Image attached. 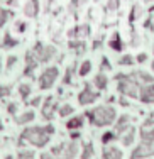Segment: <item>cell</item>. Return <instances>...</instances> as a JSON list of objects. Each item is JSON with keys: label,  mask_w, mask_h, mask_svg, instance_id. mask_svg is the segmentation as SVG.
<instances>
[{"label": "cell", "mask_w": 154, "mask_h": 159, "mask_svg": "<svg viewBox=\"0 0 154 159\" xmlns=\"http://www.w3.org/2000/svg\"><path fill=\"white\" fill-rule=\"evenodd\" d=\"M41 159H63V157H52L51 154H41Z\"/></svg>", "instance_id": "obj_40"}, {"label": "cell", "mask_w": 154, "mask_h": 159, "mask_svg": "<svg viewBox=\"0 0 154 159\" xmlns=\"http://www.w3.org/2000/svg\"><path fill=\"white\" fill-rule=\"evenodd\" d=\"M73 113V107L71 105H63V107H59V117H68V115H71Z\"/></svg>", "instance_id": "obj_26"}, {"label": "cell", "mask_w": 154, "mask_h": 159, "mask_svg": "<svg viewBox=\"0 0 154 159\" xmlns=\"http://www.w3.org/2000/svg\"><path fill=\"white\" fill-rule=\"evenodd\" d=\"M54 110H56V102L52 97H48L46 102H44V107L43 110H41V113H43V117L46 120H51L52 115H54Z\"/></svg>", "instance_id": "obj_11"}, {"label": "cell", "mask_w": 154, "mask_h": 159, "mask_svg": "<svg viewBox=\"0 0 154 159\" xmlns=\"http://www.w3.org/2000/svg\"><path fill=\"white\" fill-rule=\"evenodd\" d=\"M90 34V27L88 25H78V27H75L73 31L70 32V36L73 37V39H83Z\"/></svg>", "instance_id": "obj_14"}, {"label": "cell", "mask_w": 154, "mask_h": 159, "mask_svg": "<svg viewBox=\"0 0 154 159\" xmlns=\"http://www.w3.org/2000/svg\"><path fill=\"white\" fill-rule=\"evenodd\" d=\"M90 71H92V63H90V61H83V63H81V68H80V76H86Z\"/></svg>", "instance_id": "obj_25"}, {"label": "cell", "mask_w": 154, "mask_h": 159, "mask_svg": "<svg viewBox=\"0 0 154 159\" xmlns=\"http://www.w3.org/2000/svg\"><path fill=\"white\" fill-rule=\"evenodd\" d=\"M71 75H73V68H68V71H66V75H65V80H63L66 85H68V83H71Z\"/></svg>", "instance_id": "obj_33"}, {"label": "cell", "mask_w": 154, "mask_h": 159, "mask_svg": "<svg viewBox=\"0 0 154 159\" xmlns=\"http://www.w3.org/2000/svg\"><path fill=\"white\" fill-rule=\"evenodd\" d=\"M2 129H3V125H2V120H0V130H2Z\"/></svg>", "instance_id": "obj_44"}, {"label": "cell", "mask_w": 154, "mask_h": 159, "mask_svg": "<svg viewBox=\"0 0 154 159\" xmlns=\"http://www.w3.org/2000/svg\"><path fill=\"white\" fill-rule=\"evenodd\" d=\"M0 70H2V63H0Z\"/></svg>", "instance_id": "obj_47"}, {"label": "cell", "mask_w": 154, "mask_h": 159, "mask_svg": "<svg viewBox=\"0 0 154 159\" xmlns=\"http://www.w3.org/2000/svg\"><path fill=\"white\" fill-rule=\"evenodd\" d=\"M78 149H80V146H78L76 141H71L68 144H63V159H73L75 156L78 154Z\"/></svg>", "instance_id": "obj_10"}, {"label": "cell", "mask_w": 154, "mask_h": 159, "mask_svg": "<svg viewBox=\"0 0 154 159\" xmlns=\"http://www.w3.org/2000/svg\"><path fill=\"white\" fill-rule=\"evenodd\" d=\"M32 52H34L36 59H37L39 63H48V61H51V59L54 58L56 49L52 48V46H44L43 43H36V46H34V49H32Z\"/></svg>", "instance_id": "obj_6"}, {"label": "cell", "mask_w": 154, "mask_h": 159, "mask_svg": "<svg viewBox=\"0 0 154 159\" xmlns=\"http://www.w3.org/2000/svg\"><path fill=\"white\" fill-rule=\"evenodd\" d=\"M73 2V5H81V3H85L86 0H71Z\"/></svg>", "instance_id": "obj_41"}, {"label": "cell", "mask_w": 154, "mask_h": 159, "mask_svg": "<svg viewBox=\"0 0 154 159\" xmlns=\"http://www.w3.org/2000/svg\"><path fill=\"white\" fill-rule=\"evenodd\" d=\"M151 119H154V112H152V113H151Z\"/></svg>", "instance_id": "obj_45"}, {"label": "cell", "mask_w": 154, "mask_h": 159, "mask_svg": "<svg viewBox=\"0 0 154 159\" xmlns=\"http://www.w3.org/2000/svg\"><path fill=\"white\" fill-rule=\"evenodd\" d=\"M37 12H39V2L37 0H29L24 7V14L27 17H36Z\"/></svg>", "instance_id": "obj_13"}, {"label": "cell", "mask_w": 154, "mask_h": 159, "mask_svg": "<svg viewBox=\"0 0 154 159\" xmlns=\"http://www.w3.org/2000/svg\"><path fill=\"white\" fill-rule=\"evenodd\" d=\"M52 134H54V127L51 124L43 127H27L20 134V142H29L36 147H44L49 142Z\"/></svg>", "instance_id": "obj_2"}, {"label": "cell", "mask_w": 154, "mask_h": 159, "mask_svg": "<svg viewBox=\"0 0 154 159\" xmlns=\"http://www.w3.org/2000/svg\"><path fill=\"white\" fill-rule=\"evenodd\" d=\"M49 2H52V0H49Z\"/></svg>", "instance_id": "obj_50"}, {"label": "cell", "mask_w": 154, "mask_h": 159, "mask_svg": "<svg viewBox=\"0 0 154 159\" xmlns=\"http://www.w3.org/2000/svg\"><path fill=\"white\" fill-rule=\"evenodd\" d=\"M83 125V117H73V119H70L68 122H66V127L70 129V130H76V129H80Z\"/></svg>", "instance_id": "obj_19"}, {"label": "cell", "mask_w": 154, "mask_h": 159, "mask_svg": "<svg viewBox=\"0 0 154 159\" xmlns=\"http://www.w3.org/2000/svg\"><path fill=\"white\" fill-rule=\"evenodd\" d=\"M119 85V92L125 97L130 98H139V90H141V83L136 76V73L130 75H117L115 76Z\"/></svg>", "instance_id": "obj_4"}, {"label": "cell", "mask_w": 154, "mask_h": 159, "mask_svg": "<svg viewBox=\"0 0 154 159\" xmlns=\"http://www.w3.org/2000/svg\"><path fill=\"white\" fill-rule=\"evenodd\" d=\"M39 102H41V98L37 97V98H34V100H32V107H36V105H39Z\"/></svg>", "instance_id": "obj_42"}, {"label": "cell", "mask_w": 154, "mask_h": 159, "mask_svg": "<svg viewBox=\"0 0 154 159\" xmlns=\"http://www.w3.org/2000/svg\"><path fill=\"white\" fill-rule=\"evenodd\" d=\"M10 95V86H0V98Z\"/></svg>", "instance_id": "obj_32"}, {"label": "cell", "mask_w": 154, "mask_h": 159, "mask_svg": "<svg viewBox=\"0 0 154 159\" xmlns=\"http://www.w3.org/2000/svg\"><path fill=\"white\" fill-rule=\"evenodd\" d=\"M146 59H147V54H144V52H142V54H139V56H137V63H144Z\"/></svg>", "instance_id": "obj_38"}, {"label": "cell", "mask_w": 154, "mask_h": 159, "mask_svg": "<svg viewBox=\"0 0 154 159\" xmlns=\"http://www.w3.org/2000/svg\"><path fill=\"white\" fill-rule=\"evenodd\" d=\"M70 48L75 49V51H76V54H81V52L85 51L86 46H85V43H83L81 39H73V41L70 43Z\"/></svg>", "instance_id": "obj_20"}, {"label": "cell", "mask_w": 154, "mask_h": 159, "mask_svg": "<svg viewBox=\"0 0 154 159\" xmlns=\"http://www.w3.org/2000/svg\"><path fill=\"white\" fill-rule=\"evenodd\" d=\"M154 149V120L149 119L141 127V144L132 151L130 159H144L152 156Z\"/></svg>", "instance_id": "obj_1"}, {"label": "cell", "mask_w": 154, "mask_h": 159, "mask_svg": "<svg viewBox=\"0 0 154 159\" xmlns=\"http://www.w3.org/2000/svg\"><path fill=\"white\" fill-rule=\"evenodd\" d=\"M17 44H19L17 39H12V36H10V34H5V37H3V43H2L3 48H14V46H17Z\"/></svg>", "instance_id": "obj_23"}, {"label": "cell", "mask_w": 154, "mask_h": 159, "mask_svg": "<svg viewBox=\"0 0 154 159\" xmlns=\"http://www.w3.org/2000/svg\"><path fill=\"white\" fill-rule=\"evenodd\" d=\"M146 2H151V0H146Z\"/></svg>", "instance_id": "obj_49"}, {"label": "cell", "mask_w": 154, "mask_h": 159, "mask_svg": "<svg viewBox=\"0 0 154 159\" xmlns=\"http://www.w3.org/2000/svg\"><path fill=\"white\" fill-rule=\"evenodd\" d=\"M110 48L114 49V51H122L124 49V43H122V39H120V34L119 32H115L114 36H112V39H110Z\"/></svg>", "instance_id": "obj_17"}, {"label": "cell", "mask_w": 154, "mask_h": 159, "mask_svg": "<svg viewBox=\"0 0 154 159\" xmlns=\"http://www.w3.org/2000/svg\"><path fill=\"white\" fill-rule=\"evenodd\" d=\"M134 137H136V129L129 127L125 132H124V137H122V144L124 146H130L134 142Z\"/></svg>", "instance_id": "obj_16"}, {"label": "cell", "mask_w": 154, "mask_h": 159, "mask_svg": "<svg viewBox=\"0 0 154 159\" xmlns=\"http://www.w3.org/2000/svg\"><path fill=\"white\" fill-rule=\"evenodd\" d=\"M86 117L90 119L92 125H95V127H107V125H110V124L115 122L117 112H115L114 107L102 105V107H95L93 110L86 112Z\"/></svg>", "instance_id": "obj_3"}, {"label": "cell", "mask_w": 154, "mask_h": 159, "mask_svg": "<svg viewBox=\"0 0 154 159\" xmlns=\"http://www.w3.org/2000/svg\"><path fill=\"white\" fill-rule=\"evenodd\" d=\"M152 71H154V61H152Z\"/></svg>", "instance_id": "obj_46"}, {"label": "cell", "mask_w": 154, "mask_h": 159, "mask_svg": "<svg viewBox=\"0 0 154 159\" xmlns=\"http://www.w3.org/2000/svg\"><path fill=\"white\" fill-rule=\"evenodd\" d=\"M139 100L142 103H154V81L146 83L139 90Z\"/></svg>", "instance_id": "obj_8"}, {"label": "cell", "mask_w": 154, "mask_h": 159, "mask_svg": "<svg viewBox=\"0 0 154 159\" xmlns=\"http://www.w3.org/2000/svg\"><path fill=\"white\" fill-rule=\"evenodd\" d=\"M31 120H34V112H32V110H29V112L22 113V115H19L16 122L22 125V124H27V122H31Z\"/></svg>", "instance_id": "obj_22"}, {"label": "cell", "mask_w": 154, "mask_h": 159, "mask_svg": "<svg viewBox=\"0 0 154 159\" xmlns=\"http://www.w3.org/2000/svg\"><path fill=\"white\" fill-rule=\"evenodd\" d=\"M129 120H130L129 115L120 117V119L117 120V125H115V134H124V132L129 129Z\"/></svg>", "instance_id": "obj_15"}, {"label": "cell", "mask_w": 154, "mask_h": 159, "mask_svg": "<svg viewBox=\"0 0 154 159\" xmlns=\"http://www.w3.org/2000/svg\"><path fill=\"white\" fill-rule=\"evenodd\" d=\"M152 156H154V149H152Z\"/></svg>", "instance_id": "obj_48"}, {"label": "cell", "mask_w": 154, "mask_h": 159, "mask_svg": "<svg viewBox=\"0 0 154 159\" xmlns=\"http://www.w3.org/2000/svg\"><path fill=\"white\" fill-rule=\"evenodd\" d=\"M7 19H9V12L7 10H0V27L7 22Z\"/></svg>", "instance_id": "obj_31"}, {"label": "cell", "mask_w": 154, "mask_h": 159, "mask_svg": "<svg viewBox=\"0 0 154 159\" xmlns=\"http://www.w3.org/2000/svg\"><path fill=\"white\" fill-rule=\"evenodd\" d=\"M119 7V0H110V2H108V5H107V9L108 10H115Z\"/></svg>", "instance_id": "obj_34"}, {"label": "cell", "mask_w": 154, "mask_h": 159, "mask_svg": "<svg viewBox=\"0 0 154 159\" xmlns=\"http://www.w3.org/2000/svg\"><path fill=\"white\" fill-rule=\"evenodd\" d=\"M17 31L19 32H24L25 31V24H24V22H17Z\"/></svg>", "instance_id": "obj_37"}, {"label": "cell", "mask_w": 154, "mask_h": 159, "mask_svg": "<svg viewBox=\"0 0 154 159\" xmlns=\"http://www.w3.org/2000/svg\"><path fill=\"white\" fill-rule=\"evenodd\" d=\"M9 112H10V113H16V112H17V105H16V103H10V105H9Z\"/></svg>", "instance_id": "obj_39"}, {"label": "cell", "mask_w": 154, "mask_h": 159, "mask_svg": "<svg viewBox=\"0 0 154 159\" xmlns=\"http://www.w3.org/2000/svg\"><path fill=\"white\" fill-rule=\"evenodd\" d=\"M115 139H117V134H115V132H105V134L102 135V142L103 144H108V142L115 141Z\"/></svg>", "instance_id": "obj_28"}, {"label": "cell", "mask_w": 154, "mask_h": 159, "mask_svg": "<svg viewBox=\"0 0 154 159\" xmlns=\"http://www.w3.org/2000/svg\"><path fill=\"white\" fill-rule=\"evenodd\" d=\"M17 159H34V152L32 151H20Z\"/></svg>", "instance_id": "obj_30"}, {"label": "cell", "mask_w": 154, "mask_h": 159, "mask_svg": "<svg viewBox=\"0 0 154 159\" xmlns=\"http://www.w3.org/2000/svg\"><path fill=\"white\" fill-rule=\"evenodd\" d=\"M119 64H122V66H132V64H134V58L130 54H125V56H122V58L119 59Z\"/></svg>", "instance_id": "obj_27"}, {"label": "cell", "mask_w": 154, "mask_h": 159, "mask_svg": "<svg viewBox=\"0 0 154 159\" xmlns=\"http://www.w3.org/2000/svg\"><path fill=\"white\" fill-rule=\"evenodd\" d=\"M78 135H80L78 132H73V134H71V139H78Z\"/></svg>", "instance_id": "obj_43"}, {"label": "cell", "mask_w": 154, "mask_h": 159, "mask_svg": "<svg viewBox=\"0 0 154 159\" xmlns=\"http://www.w3.org/2000/svg\"><path fill=\"white\" fill-rule=\"evenodd\" d=\"M19 93H20L22 100H27L29 95H31V86H29V85H20V86H19Z\"/></svg>", "instance_id": "obj_24"}, {"label": "cell", "mask_w": 154, "mask_h": 159, "mask_svg": "<svg viewBox=\"0 0 154 159\" xmlns=\"http://www.w3.org/2000/svg\"><path fill=\"white\" fill-rule=\"evenodd\" d=\"M58 75H59V70L56 66H49L43 71V75L39 76V88L41 90H49L54 81L58 80Z\"/></svg>", "instance_id": "obj_5"}, {"label": "cell", "mask_w": 154, "mask_h": 159, "mask_svg": "<svg viewBox=\"0 0 154 159\" xmlns=\"http://www.w3.org/2000/svg\"><path fill=\"white\" fill-rule=\"evenodd\" d=\"M98 97H100V93H97L90 85H85V88L81 90V93L78 95V102H80V105H90Z\"/></svg>", "instance_id": "obj_7"}, {"label": "cell", "mask_w": 154, "mask_h": 159, "mask_svg": "<svg viewBox=\"0 0 154 159\" xmlns=\"http://www.w3.org/2000/svg\"><path fill=\"white\" fill-rule=\"evenodd\" d=\"M93 83H95V86H97L98 90H105V88L108 86V78L105 76L103 73H98V75L95 76V80H93Z\"/></svg>", "instance_id": "obj_18"}, {"label": "cell", "mask_w": 154, "mask_h": 159, "mask_svg": "<svg viewBox=\"0 0 154 159\" xmlns=\"http://www.w3.org/2000/svg\"><path fill=\"white\" fill-rule=\"evenodd\" d=\"M141 17V7L139 5H134L132 7V12H130V22H134L136 19Z\"/></svg>", "instance_id": "obj_29"}, {"label": "cell", "mask_w": 154, "mask_h": 159, "mask_svg": "<svg viewBox=\"0 0 154 159\" xmlns=\"http://www.w3.org/2000/svg\"><path fill=\"white\" fill-rule=\"evenodd\" d=\"M95 151H93V144L92 142H86L83 146V152H81V159H92Z\"/></svg>", "instance_id": "obj_21"}, {"label": "cell", "mask_w": 154, "mask_h": 159, "mask_svg": "<svg viewBox=\"0 0 154 159\" xmlns=\"http://www.w3.org/2000/svg\"><path fill=\"white\" fill-rule=\"evenodd\" d=\"M102 159H122V151H120L119 147L107 146V147L103 149Z\"/></svg>", "instance_id": "obj_12"}, {"label": "cell", "mask_w": 154, "mask_h": 159, "mask_svg": "<svg viewBox=\"0 0 154 159\" xmlns=\"http://www.w3.org/2000/svg\"><path fill=\"white\" fill-rule=\"evenodd\" d=\"M110 63H108L107 58H102V70H110Z\"/></svg>", "instance_id": "obj_35"}, {"label": "cell", "mask_w": 154, "mask_h": 159, "mask_svg": "<svg viewBox=\"0 0 154 159\" xmlns=\"http://www.w3.org/2000/svg\"><path fill=\"white\" fill-rule=\"evenodd\" d=\"M16 61H17L16 56H10V58L7 59V68H12V64H16Z\"/></svg>", "instance_id": "obj_36"}, {"label": "cell", "mask_w": 154, "mask_h": 159, "mask_svg": "<svg viewBox=\"0 0 154 159\" xmlns=\"http://www.w3.org/2000/svg\"><path fill=\"white\" fill-rule=\"evenodd\" d=\"M37 64H39V61L36 59L34 52H32V51L25 52V70H24L25 76H32V73H34V70L37 68Z\"/></svg>", "instance_id": "obj_9"}]
</instances>
